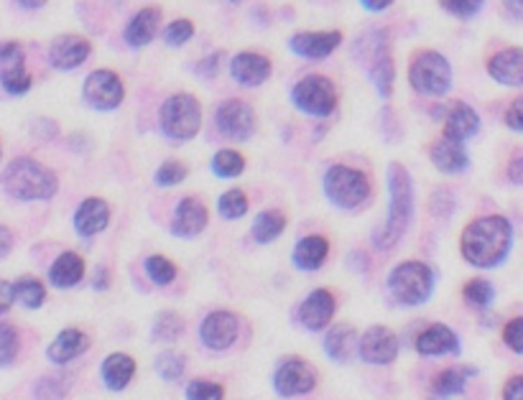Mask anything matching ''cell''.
I'll use <instances>...</instances> for the list:
<instances>
[{
  "instance_id": "b9f144b4",
  "label": "cell",
  "mask_w": 523,
  "mask_h": 400,
  "mask_svg": "<svg viewBox=\"0 0 523 400\" xmlns=\"http://www.w3.org/2000/svg\"><path fill=\"white\" fill-rule=\"evenodd\" d=\"M192 36H195V23L189 18H177L164 29V41L169 46L187 44Z\"/></svg>"
},
{
  "instance_id": "7dc6e473",
  "label": "cell",
  "mask_w": 523,
  "mask_h": 400,
  "mask_svg": "<svg viewBox=\"0 0 523 400\" xmlns=\"http://www.w3.org/2000/svg\"><path fill=\"white\" fill-rule=\"evenodd\" d=\"M442 8H445L447 14L457 15V18H473V15L480 14L482 3H480V0H445Z\"/></svg>"
},
{
  "instance_id": "7bdbcfd3",
  "label": "cell",
  "mask_w": 523,
  "mask_h": 400,
  "mask_svg": "<svg viewBox=\"0 0 523 400\" xmlns=\"http://www.w3.org/2000/svg\"><path fill=\"white\" fill-rule=\"evenodd\" d=\"M187 178V166L179 161H166L159 166V171H156V177L153 181L159 184V186H177Z\"/></svg>"
},
{
  "instance_id": "74e56055",
  "label": "cell",
  "mask_w": 523,
  "mask_h": 400,
  "mask_svg": "<svg viewBox=\"0 0 523 400\" xmlns=\"http://www.w3.org/2000/svg\"><path fill=\"white\" fill-rule=\"evenodd\" d=\"M217 209H220V214H223L225 220H240L248 212V196L240 189H230V192H225L217 199Z\"/></svg>"
},
{
  "instance_id": "83f0119b",
  "label": "cell",
  "mask_w": 523,
  "mask_h": 400,
  "mask_svg": "<svg viewBox=\"0 0 523 400\" xmlns=\"http://www.w3.org/2000/svg\"><path fill=\"white\" fill-rule=\"evenodd\" d=\"M82 278H85V260L72 250L61 252L49 268V281L57 288H75Z\"/></svg>"
},
{
  "instance_id": "d590c367",
  "label": "cell",
  "mask_w": 523,
  "mask_h": 400,
  "mask_svg": "<svg viewBox=\"0 0 523 400\" xmlns=\"http://www.w3.org/2000/svg\"><path fill=\"white\" fill-rule=\"evenodd\" d=\"M184 332V322L177 312H164L153 322V340L156 341H177Z\"/></svg>"
},
{
  "instance_id": "f907efd6",
  "label": "cell",
  "mask_w": 523,
  "mask_h": 400,
  "mask_svg": "<svg viewBox=\"0 0 523 400\" xmlns=\"http://www.w3.org/2000/svg\"><path fill=\"white\" fill-rule=\"evenodd\" d=\"M14 301H15L14 283H8V281H3V278H0V314L11 312Z\"/></svg>"
},
{
  "instance_id": "d4e9b609",
  "label": "cell",
  "mask_w": 523,
  "mask_h": 400,
  "mask_svg": "<svg viewBox=\"0 0 523 400\" xmlns=\"http://www.w3.org/2000/svg\"><path fill=\"white\" fill-rule=\"evenodd\" d=\"M87 347H90V337L82 329H64V332H60V337L49 344L46 357L54 365H69L72 359L85 355Z\"/></svg>"
},
{
  "instance_id": "ba28073f",
  "label": "cell",
  "mask_w": 523,
  "mask_h": 400,
  "mask_svg": "<svg viewBox=\"0 0 523 400\" xmlns=\"http://www.w3.org/2000/svg\"><path fill=\"white\" fill-rule=\"evenodd\" d=\"M408 85L417 89L418 95H429V97H442L452 89V64L447 57H442L439 51L424 49L411 59L408 67Z\"/></svg>"
},
{
  "instance_id": "6da1fadb",
  "label": "cell",
  "mask_w": 523,
  "mask_h": 400,
  "mask_svg": "<svg viewBox=\"0 0 523 400\" xmlns=\"http://www.w3.org/2000/svg\"><path fill=\"white\" fill-rule=\"evenodd\" d=\"M510 248H513V224L500 214L480 217L470 223L460 240L463 258L475 268H498L509 258Z\"/></svg>"
},
{
  "instance_id": "bcb514c9",
  "label": "cell",
  "mask_w": 523,
  "mask_h": 400,
  "mask_svg": "<svg viewBox=\"0 0 523 400\" xmlns=\"http://www.w3.org/2000/svg\"><path fill=\"white\" fill-rule=\"evenodd\" d=\"M26 59H23V49L15 41H5L0 44V72L3 69H14V67H23Z\"/></svg>"
},
{
  "instance_id": "277c9868",
  "label": "cell",
  "mask_w": 523,
  "mask_h": 400,
  "mask_svg": "<svg viewBox=\"0 0 523 400\" xmlns=\"http://www.w3.org/2000/svg\"><path fill=\"white\" fill-rule=\"evenodd\" d=\"M353 57L360 61V67L368 72L371 82L378 89L381 97H390L393 92V79H396V69H393V57H390L389 33L381 29L360 33L358 41L353 44Z\"/></svg>"
},
{
  "instance_id": "60d3db41",
  "label": "cell",
  "mask_w": 523,
  "mask_h": 400,
  "mask_svg": "<svg viewBox=\"0 0 523 400\" xmlns=\"http://www.w3.org/2000/svg\"><path fill=\"white\" fill-rule=\"evenodd\" d=\"M187 368V359L177 352H161V355L156 357V372L164 377V380H177L181 372Z\"/></svg>"
},
{
  "instance_id": "816d5d0a",
  "label": "cell",
  "mask_w": 523,
  "mask_h": 400,
  "mask_svg": "<svg viewBox=\"0 0 523 400\" xmlns=\"http://www.w3.org/2000/svg\"><path fill=\"white\" fill-rule=\"evenodd\" d=\"M503 400H523V375L510 377L503 386Z\"/></svg>"
},
{
  "instance_id": "8fae6325",
  "label": "cell",
  "mask_w": 523,
  "mask_h": 400,
  "mask_svg": "<svg viewBox=\"0 0 523 400\" xmlns=\"http://www.w3.org/2000/svg\"><path fill=\"white\" fill-rule=\"evenodd\" d=\"M217 131L233 141H248L255 133V113L253 107L243 100H225L215 113Z\"/></svg>"
},
{
  "instance_id": "7402d4cb",
  "label": "cell",
  "mask_w": 523,
  "mask_h": 400,
  "mask_svg": "<svg viewBox=\"0 0 523 400\" xmlns=\"http://www.w3.org/2000/svg\"><path fill=\"white\" fill-rule=\"evenodd\" d=\"M488 75L493 77L498 85L506 87H521L523 85V49H503L491 57L488 61Z\"/></svg>"
},
{
  "instance_id": "11a10c76",
  "label": "cell",
  "mask_w": 523,
  "mask_h": 400,
  "mask_svg": "<svg viewBox=\"0 0 523 400\" xmlns=\"http://www.w3.org/2000/svg\"><path fill=\"white\" fill-rule=\"evenodd\" d=\"M509 178L513 181V184H518V186H523V156H521V159H516V161H510Z\"/></svg>"
},
{
  "instance_id": "52a82bcc",
  "label": "cell",
  "mask_w": 523,
  "mask_h": 400,
  "mask_svg": "<svg viewBox=\"0 0 523 400\" xmlns=\"http://www.w3.org/2000/svg\"><path fill=\"white\" fill-rule=\"evenodd\" d=\"M159 123H161V131L166 138L184 143V141H192L199 128H202V105L197 103V97L179 92V95H171L164 105H161V113H159Z\"/></svg>"
},
{
  "instance_id": "ab89813d",
  "label": "cell",
  "mask_w": 523,
  "mask_h": 400,
  "mask_svg": "<svg viewBox=\"0 0 523 400\" xmlns=\"http://www.w3.org/2000/svg\"><path fill=\"white\" fill-rule=\"evenodd\" d=\"M31 82H33V79H31V75L26 72V64L0 72V87L5 89L8 95H26L31 89Z\"/></svg>"
},
{
  "instance_id": "1f68e13d",
  "label": "cell",
  "mask_w": 523,
  "mask_h": 400,
  "mask_svg": "<svg viewBox=\"0 0 523 400\" xmlns=\"http://www.w3.org/2000/svg\"><path fill=\"white\" fill-rule=\"evenodd\" d=\"M286 227V217L279 212V209H266V212H261L258 217L253 220V227H251V232H253L255 242H273V240L279 238L281 232H284Z\"/></svg>"
},
{
  "instance_id": "9f6ffc18",
  "label": "cell",
  "mask_w": 523,
  "mask_h": 400,
  "mask_svg": "<svg viewBox=\"0 0 523 400\" xmlns=\"http://www.w3.org/2000/svg\"><path fill=\"white\" fill-rule=\"evenodd\" d=\"M503 8H506V15H509V18H513V21H523V0L521 3H506Z\"/></svg>"
},
{
  "instance_id": "f6af8a7d",
  "label": "cell",
  "mask_w": 523,
  "mask_h": 400,
  "mask_svg": "<svg viewBox=\"0 0 523 400\" xmlns=\"http://www.w3.org/2000/svg\"><path fill=\"white\" fill-rule=\"evenodd\" d=\"M69 387V380L67 377H44L39 386H36V400H61L64 393Z\"/></svg>"
},
{
  "instance_id": "8d00e7d4",
  "label": "cell",
  "mask_w": 523,
  "mask_h": 400,
  "mask_svg": "<svg viewBox=\"0 0 523 400\" xmlns=\"http://www.w3.org/2000/svg\"><path fill=\"white\" fill-rule=\"evenodd\" d=\"M143 268H146V276L156 286H169V283L177 278V266L169 258H164V255H151V258H146V266Z\"/></svg>"
},
{
  "instance_id": "ee69618b",
  "label": "cell",
  "mask_w": 523,
  "mask_h": 400,
  "mask_svg": "<svg viewBox=\"0 0 523 400\" xmlns=\"http://www.w3.org/2000/svg\"><path fill=\"white\" fill-rule=\"evenodd\" d=\"M225 390L217 383L209 380H195L187 386V400H223Z\"/></svg>"
},
{
  "instance_id": "f35d334b",
  "label": "cell",
  "mask_w": 523,
  "mask_h": 400,
  "mask_svg": "<svg viewBox=\"0 0 523 400\" xmlns=\"http://www.w3.org/2000/svg\"><path fill=\"white\" fill-rule=\"evenodd\" d=\"M18 347H21L18 329L14 324H8V322H0V368L14 365Z\"/></svg>"
},
{
  "instance_id": "484cf974",
  "label": "cell",
  "mask_w": 523,
  "mask_h": 400,
  "mask_svg": "<svg viewBox=\"0 0 523 400\" xmlns=\"http://www.w3.org/2000/svg\"><path fill=\"white\" fill-rule=\"evenodd\" d=\"M429 156H432V163L442 174H460V171H464L470 166V156H467L463 143L449 141L445 135L436 138L429 146Z\"/></svg>"
},
{
  "instance_id": "f1b7e54d",
  "label": "cell",
  "mask_w": 523,
  "mask_h": 400,
  "mask_svg": "<svg viewBox=\"0 0 523 400\" xmlns=\"http://www.w3.org/2000/svg\"><path fill=\"white\" fill-rule=\"evenodd\" d=\"M329 255V242L322 235H309V238H301L294 248V266L299 270H319L325 266Z\"/></svg>"
},
{
  "instance_id": "d6986e66",
  "label": "cell",
  "mask_w": 523,
  "mask_h": 400,
  "mask_svg": "<svg viewBox=\"0 0 523 400\" xmlns=\"http://www.w3.org/2000/svg\"><path fill=\"white\" fill-rule=\"evenodd\" d=\"M271 59L263 54H255V51H243L235 54L230 61V75L233 79L243 85V87H258L263 85L271 77Z\"/></svg>"
},
{
  "instance_id": "3957f363",
  "label": "cell",
  "mask_w": 523,
  "mask_h": 400,
  "mask_svg": "<svg viewBox=\"0 0 523 400\" xmlns=\"http://www.w3.org/2000/svg\"><path fill=\"white\" fill-rule=\"evenodd\" d=\"M3 189L21 202H44L60 192V178L44 163L14 159L3 171Z\"/></svg>"
},
{
  "instance_id": "6f0895ef",
  "label": "cell",
  "mask_w": 523,
  "mask_h": 400,
  "mask_svg": "<svg viewBox=\"0 0 523 400\" xmlns=\"http://www.w3.org/2000/svg\"><path fill=\"white\" fill-rule=\"evenodd\" d=\"M365 11H386V8H390V0H378V3H373V0H362L360 3Z\"/></svg>"
},
{
  "instance_id": "681fc988",
  "label": "cell",
  "mask_w": 523,
  "mask_h": 400,
  "mask_svg": "<svg viewBox=\"0 0 523 400\" xmlns=\"http://www.w3.org/2000/svg\"><path fill=\"white\" fill-rule=\"evenodd\" d=\"M506 125L516 133H523V97L510 103L509 113H506Z\"/></svg>"
},
{
  "instance_id": "db71d44e",
  "label": "cell",
  "mask_w": 523,
  "mask_h": 400,
  "mask_svg": "<svg viewBox=\"0 0 523 400\" xmlns=\"http://www.w3.org/2000/svg\"><path fill=\"white\" fill-rule=\"evenodd\" d=\"M220 59H223V54H212L209 59L199 61V75H205V77L215 75V72H217V64H220Z\"/></svg>"
},
{
  "instance_id": "7a4b0ae2",
  "label": "cell",
  "mask_w": 523,
  "mask_h": 400,
  "mask_svg": "<svg viewBox=\"0 0 523 400\" xmlns=\"http://www.w3.org/2000/svg\"><path fill=\"white\" fill-rule=\"evenodd\" d=\"M414 220V181L408 168L399 161L389 163V217L373 232L378 250L396 248Z\"/></svg>"
},
{
  "instance_id": "9a60e30c",
  "label": "cell",
  "mask_w": 523,
  "mask_h": 400,
  "mask_svg": "<svg viewBox=\"0 0 523 400\" xmlns=\"http://www.w3.org/2000/svg\"><path fill=\"white\" fill-rule=\"evenodd\" d=\"M92 44L82 36H75V33H64V36H57L51 46H49V61L54 69L60 72H72L79 64H85L87 57H90Z\"/></svg>"
},
{
  "instance_id": "ac0fdd59",
  "label": "cell",
  "mask_w": 523,
  "mask_h": 400,
  "mask_svg": "<svg viewBox=\"0 0 523 400\" xmlns=\"http://www.w3.org/2000/svg\"><path fill=\"white\" fill-rule=\"evenodd\" d=\"M207 207L195 199V196H187L177 205V212H174V220H171V232L177 238L192 240L197 238L205 227H207Z\"/></svg>"
},
{
  "instance_id": "836d02e7",
  "label": "cell",
  "mask_w": 523,
  "mask_h": 400,
  "mask_svg": "<svg viewBox=\"0 0 523 400\" xmlns=\"http://www.w3.org/2000/svg\"><path fill=\"white\" fill-rule=\"evenodd\" d=\"M243 168H245V159L240 156L238 150L223 149L212 156V171H215V177L235 178L243 174Z\"/></svg>"
},
{
  "instance_id": "603a6c76",
  "label": "cell",
  "mask_w": 523,
  "mask_h": 400,
  "mask_svg": "<svg viewBox=\"0 0 523 400\" xmlns=\"http://www.w3.org/2000/svg\"><path fill=\"white\" fill-rule=\"evenodd\" d=\"M161 8L159 5H149V8H141L138 14L131 18V23L125 26V44L141 49V46H149L156 33L161 29Z\"/></svg>"
},
{
  "instance_id": "cb8c5ba5",
  "label": "cell",
  "mask_w": 523,
  "mask_h": 400,
  "mask_svg": "<svg viewBox=\"0 0 523 400\" xmlns=\"http://www.w3.org/2000/svg\"><path fill=\"white\" fill-rule=\"evenodd\" d=\"M110 223V207L100 196H90L85 199L75 212V230L82 238H95L100 235Z\"/></svg>"
},
{
  "instance_id": "2e32d148",
  "label": "cell",
  "mask_w": 523,
  "mask_h": 400,
  "mask_svg": "<svg viewBox=\"0 0 523 400\" xmlns=\"http://www.w3.org/2000/svg\"><path fill=\"white\" fill-rule=\"evenodd\" d=\"M343 44L340 31H301L291 36V51L304 59H325L337 46Z\"/></svg>"
},
{
  "instance_id": "5b68a950",
  "label": "cell",
  "mask_w": 523,
  "mask_h": 400,
  "mask_svg": "<svg viewBox=\"0 0 523 400\" xmlns=\"http://www.w3.org/2000/svg\"><path fill=\"white\" fill-rule=\"evenodd\" d=\"M434 270L421 260H406L390 270L389 291L401 306H421L434 294Z\"/></svg>"
},
{
  "instance_id": "680465c9",
  "label": "cell",
  "mask_w": 523,
  "mask_h": 400,
  "mask_svg": "<svg viewBox=\"0 0 523 400\" xmlns=\"http://www.w3.org/2000/svg\"><path fill=\"white\" fill-rule=\"evenodd\" d=\"M95 288H100V291H105L107 288V283H110V276H107V268H100L97 270V276H95Z\"/></svg>"
},
{
  "instance_id": "5bb4252c",
  "label": "cell",
  "mask_w": 523,
  "mask_h": 400,
  "mask_svg": "<svg viewBox=\"0 0 523 400\" xmlns=\"http://www.w3.org/2000/svg\"><path fill=\"white\" fill-rule=\"evenodd\" d=\"M238 316L233 312H212L199 326V340L205 341L207 350L223 352L238 340Z\"/></svg>"
},
{
  "instance_id": "91938a15",
  "label": "cell",
  "mask_w": 523,
  "mask_h": 400,
  "mask_svg": "<svg viewBox=\"0 0 523 400\" xmlns=\"http://www.w3.org/2000/svg\"><path fill=\"white\" fill-rule=\"evenodd\" d=\"M21 8H41L44 3H18Z\"/></svg>"
},
{
  "instance_id": "8992f818",
  "label": "cell",
  "mask_w": 523,
  "mask_h": 400,
  "mask_svg": "<svg viewBox=\"0 0 523 400\" xmlns=\"http://www.w3.org/2000/svg\"><path fill=\"white\" fill-rule=\"evenodd\" d=\"M322 186H325V194L327 199L337 209H358L360 205H365V199L371 196V181L368 177L353 168V166H329L325 171V178H322Z\"/></svg>"
},
{
  "instance_id": "f5cc1de1",
  "label": "cell",
  "mask_w": 523,
  "mask_h": 400,
  "mask_svg": "<svg viewBox=\"0 0 523 400\" xmlns=\"http://www.w3.org/2000/svg\"><path fill=\"white\" fill-rule=\"evenodd\" d=\"M11 250H14V232L0 224V258H5Z\"/></svg>"
},
{
  "instance_id": "44dd1931",
  "label": "cell",
  "mask_w": 523,
  "mask_h": 400,
  "mask_svg": "<svg viewBox=\"0 0 523 400\" xmlns=\"http://www.w3.org/2000/svg\"><path fill=\"white\" fill-rule=\"evenodd\" d=\"M480 131V115L467 103H452L445 113V138L464 143Z\"/></svg>"
},
{
  "instance_id": "d6a6232c",
  "label": "cell",
  "mask_w": 523,
  "mask_h": 400,
  "mask_svg": "<svg viewBox=\"0 0 523 400\" xmlns=\"http://www.w3.org/2000/svg\"><path fill=\"white\" fill-rule=\"evenodd\" d=\"M15 288V301H21L26 309H39V306H44L46 301V288L44 283L39 281V278H18L14 283Z\"/></svg>"
},
{
  "instance_id": "4316f807",
  "label": "cell",
  "mask_w": 523,
  "mask_h": 400,
  "mask_svg": "<svg viewBox=\"0 0 523 400\" xmlns=\"http://www.w3.org/2000/svg\"><path fill=\"white\" fill-rule=\"evenodd\" d=\"M103 383L107 390L113 393H120L125 390L128 383L133 380L135 375V359L131 355H123V352H115V355H107L103 362Z\"/></svg>"
},
{
  "instance_id": "7c38bea8",
  "label": "cell",
  "mask_w": 523,
  "mask_h": 400,
  "mask_svg": "<svg viewBox=\"0 0 523 400\" xmlns=\"http://www.w3.org/2000/svg\"><path fill=\"white\" fill-rule=\"evenodd\" d=\"M317 386V370L304 359H286L273 375V387L284 398H297L312 393Z\"/></svg>"
},
{
  "instance_id": "4fadbf2b",
  "label": "cell",
  "mask_w": 523,
  "mask_h": 400,
  "mask_svg": "<svg viewBox=\"0 0 523 400\" xmlns=\"http://www.w3.org/2000/svg\"><path fill=\"white\" fill-rule=\"evenodd\" d=\"M399 357V337L389 326H371L360 337V359L368 365H390Z\"/></svg>"
},
{
  "instance_id": "e575fe53",
  "label": "cell",
  "mask_w": 523,
  "mask_h": 400,
  "mask_svg": "<svg viewBox=\"0 0 523 400\" xmlns=\"http://www.w3.org/2000/svg\"><path fill=\"white\" fill-rule=\"evenodd\" d=\"M463 298L470 304V306H475V309H485V306L493 304L495 298L493 283L485 281V278H473V281L464 283Z\"/></svg>"
},
{
  "instance_id": "ffe728a7",
  "label": "cell",
  "mask_w": 523,
  "mask_h": 400,
  "mask_svg": "<svg viewBox=\"0 0 523 400\" xmlns=\"http://www.w3.org/2000/svg\"><path fill=\"white\" fill-rule=\"evenodd\" d=\"M417 352L421 357L460 355V337L447 324L427 326L417 337Z\"/></svg>"
},
{
  "instance_id": "9c48e42d",
  "label": "cell",
  "mask_w": 523,
  "mask_h": 400,
  "mask_svg": "<svg viewBox=\"0 0 523 400\" xmlns=\"http://www.w3.org/2000/svg\"><path fill=\"white\" fill-rule=\"evenodd\" d=\"M291 103L299 107L304 115L312 118H327L337 110V87L335 82L322 75H309L299 79L291 89Z\"/></svg>"
},
{
  "instance_id": "e0dca14e",
  "label": "cell",
  "mask_w": 523,
  "mask_h": 400,
  "mask_svg": "<svg viewBox=\"0 0 523 400\" xmlns=\"http://www.w3.org/2000/svg\"><path fill=\"white\" fill-rule=\"evenodd\" d=\"M335 309H337V304H335L332 291H327V288H317V291H312L309 296L301 301L299 322L307 326L309 332H322V329L332 322Z\"/></svg>"
},
{
  "instance_id": "f546056e",
  "label": "cell",
  "mask_w": 523,
  "mask_h": 400,
  "mask_svg": "<svg viewBox=\"0 0 523 400\" xmlns=\"http://www.w3.org/2000/svg\"><path fill=\"white\" fill-rule=\"evenodd\" d=\"M355 341H358V334H355V329L350 324L332 326L327 334H325V352L335 362H347L353 357Z\"/></svg>"
},
{
  "instance_id": "4dcf8cb0",
  "label": "cell",
  "mask_w": 523,
  "mask_h": 400,
  "mask_svg": "<svg viewBox=\"0 0 523 400\" xmlns=\"http://www.w3.org/2000/svg\"><path fill=\"white\" fill-rule=\"evenodd\" d=\"M475 375V368H447L434 377L432 390L434 395L439 398H452V395H460L467 386V377Z\"/></svg>"
},
{
  "instance_id": "30bf717a",
  "label": "cell",
  "mask_w": 523,
  "mask_h": 400,
  "mask_svg": "<svg viewBox=\"0 0 523 400\" xmlns=\"http://www.w3.org/2000/svg\"><path fill=\"white\" fill-rule=\"evenodd\" d=\"M82 97L85 103L95 107V110H115L123 100H125V87H123V79L110 69H97L92 72L85 85H82Z\"/></svg>"
},
{
  "instance_id": "c3c4849f",
  "label": "cell",
  "mask_w": 523,
  "mask_h": 400,
  "mask_svg": "<svg viewBox=\"0 0 523 400\" xmlns=\"http://www.w3.org/2000/svg\"><path fill=\"white\" fill-rule=\"evenodd\" d=\"M503 341L509 344L516 355H523V316L510 319L506 329H503Z\"/></svg>"
}]
</instances>
